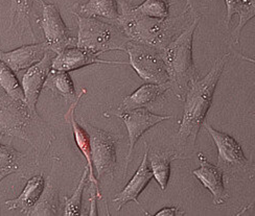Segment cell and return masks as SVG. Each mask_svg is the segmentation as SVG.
<instances>
[{
	"label": "cell",
	"instance_id": "obj_4",
	"mask_svg": "<svg viewBox=\"0 0 255 216\" xmlns=\"http://www.w3.org/2000/svg\"><path fill=\"white\" fill-rule=\"evenodd\" d=\"M78 18L79 34L76 46L89 50L95 55L120 50L126 51L131 40L124 31L112 22H104L98 18H87L73 14Z\"/></svg>",
	"mask_w": 255,
	"mask_h": 216
},
{
	"label": "cell",
	"instance_id": "obj_10",
	"mask_svg": "<svg viewBox=\"0 0 255 216\" xmlns=\"http://www.w3.org/2000/svg\"><path fill=\"white\" fill-rule=\"evenodd\" d=\"M113 116L120 117L125 122L128 135H129V150H128V155L126 157V164L124 171V177L126 178L127 170L131 162V157L133 155V150L136 142L146 131H148V129L159 123H161L164 120L171 119L173 116L156 115L148 109H145V108L119 112L115 113Z\"/></svg>",
	"mask_w": 255,
	"mask_h": 216
},
{
	"label": "cell",
	"instance_id": "obj_30",
	"mask_svg": "<svg viewBox=\"0 0 255 216\" xmlns=\"http://www.w3.org/2000/svg\"><path fill=\"white\" fill-rule=\"evenodd\" d=\"M200 5H201V0H186L185 9L189 10L191 15H194L195 17H199Z\"/></svg>",
	"mask_w": 255,
	"mask_h": 216
},
{
	"label": "cell",
	"instance_id": "obj_18",
	"mask_svg": "<svg viewBox=\"0 0 255 216\" xmlns=\"http://www.w3.org/2000/svg\"><path fill=\"white\" fill-rule=\"evenodd\" d=\"M45 187V181L43 176H36L30 178L20 196L14 200H9L4 203L7 210L18 209L22 214L27 215L39 202Z\"/></svg>",
	"mask_w": 255,
	"mask_h": 216
},
{
	"label": "cell",
	"instance_id": "obj_11",
	"mask_svg": "<svg viewBox=\"0 0 255 216\" xmlns=\"http://www.w3.org/2000/svg\"><path fill=\"white\" fill-rule=\"evenodd\" d=\"M54 55L55 53L49 50L40 62L26 69L22 78V82H21L25 97V104L30 112L35 115H38L36 109L37 102L51 70V63L52 59H54Z\"/></svg>",
	"mask_w": 255,
	"mask_h": 216
},
{
	"label": "cell",
	"instance_id": "obj_12",
	"mask_svg": "<svg viewBox=\"0 0 255 216\" xmlns=\"http://www.w3.org/2000/svg\"><path fill=\"white\" fill-rule=\"evenodd\" d=\"M172 88L173 87L171 83H166V84L146 83L145 85H142L141 87L138 88L136 91H134L131 95L125 97L122 104L118 108L105 112L104 116L111 117L115 113L128 111V110L140 109V108H145V109L150 110L152 107L157 105L159 102L163 101L164 93Z\"/></svg>",
	"mask_w": 255,
	"mask_h": 216
},
{
	"label": "cell",
	"instance_id": "obj_3",
	"mask_svg": "<svg viewBox=\"0 0 255 216\" xmlns=\"http://www.w3.org/2000/svg\"><path fill=\"white\" fill-rule=\"evenodd\" d=\"M200 20L201 16L195 17L193 22L183 29L181 34L161 49V57L169 82L172 87L177 88L179 99L185 95L189 85L198 79L193 60V41Z\"/></svg>",
	"mask_w": 255,
	"mask_h": 216
},
{
	"label": "cell",
	"instance_id": "obj_23",
	"mask_svg": "<svg viewBox=\"0 0 255 216\" xmlns=\"http://www.w3.org/2000/svg\"><path fill=\"white\" fill-rule=\"evenodd\" d=\"M44 88L50 89L54 93L59 94L71 103L78 96L76 93V86H74L69 72L66 71L51 69L44 84Z\"/></svg>",
	"mask_w": 255,
	"mask_h": 216
},
{
	"label": "cell",
	"instance_id": "obj_8",
	"mask_svg": "<svg viewBox=\"0 0 255 216\" xmlns=\"http://www.w3.org/2000/svg\"><path fill=\"white\" fill-rule=\"evenodd\" d=\"M42 6V15L37 19V23L43 30L45 42L50 51L57 55L63 49L76 46L77 40L71 36L70 29L64 22L58 7L40 0Z\"/></svg>",
	"mask_w": 255,
	"mask_h": 216
},
{
	"label": "cell",
	"instance_id": "obj_27",
	"mask_svg": "<svg viewBox=\"0 0 255 216\" xmlns=\"http://www.w3.org/2000/svg\"><path fill=\"white\" fill-rule=\"evenodd\" d=\"M169 7L171 3L168 0H145L141 4L133 6L137 14L160 20L169 17Z\"/></svg>",
	"mask_w": 255,
	"mask_h": 216
},
{
	"label": "cell",
	"instance_id": "obj_6",
	"mask_svg": "<svg viewBox=\"0 0 255 216\" xmlns=\"http://www.w3.org/2000/svg\"><path fill=\"white\" fill-rule=\"evenodd\" d=\"M125 52L129 55V64L132 68L144 82L150 84L171 83L161 57V49L130 41Z\"/></svg>",
	"mask_w": 255,
	"mask_h": 216
},
{
	"label": "cell",
	"instance_id": "obj_21",
	"mask_svg": "<svg viewBox=\"0 0 255 216\" xmlns=\"http://www.w3.org/2000/svg\"><path fill=\"white\" fill-rule=\"evenodd\" d=\"M148 162L151 163V171L153 178L157 181L158 185L162 190H165L171 176V163L175 159H180L179 155L173 152H152L148 148Z\"/></svg>",
	"mask_w": 255,
	"mask_h": 216
},
{
	"label": "cell",
	"instance_id": "obj_17",
	"mask_svg": "<svg viewBox=\"0 0 255 216\" xmlns=\"http://www.w3.org/2000/svg\"><path fill=\"white\" fill-rule=\"evenodd\" d=\"M145 152L142 157L141 163L139 167L137 168L135 175L132 177V179L129 181V183L126 185V187L116 196L112 202L116 204V210L121 211L126 204L129 202H135L137 205H141L138 202V197L139 194L144 190V188L147 186L148 183L153 179V174L151 171L150 166H148V145L145 142Z\"/></svg>",
	"mask_w": 255,
	"mask_h": 216
},
{
	"label": "cell",
	"instance_id": "obj_5",
	"mask_svg": "<svg viewBox=\"0 0 255 216\" xmlns=\"http://www.w3.org/2000/svg\"><path fill=\"white\" fill-rule=\"evenodd\" d=\"M38 122L39 115L31 113L24 102L10 99L0 89V138L16 137L34 144L31 127Z\"/></svg>",
	"mask_w": 255,
	"mask_h": 216
},
{
	"label": "cell",
	"instance_id": "obj_9",
	"mask_svg": "<svg viewBox=\"0 0 255 216\" xmlns=\"http://www.w3.org/2000/svg\"><path fill=\"white\" fill-rule=\"evenodd\" d=\"M204 128L214 139L218 148V166L224 174L232 177L248 165V160L244 154L243 147L232 136L217 131L207 120L203 122Z\"/></svg>",
	"mask_w": 255,
	"mask_h": 216
},
{
	"label": "cell",
	"instance_id": "obj_26",
	"mask_svg": "<svg viewBox=\"0 0 255 216\" xmlns=\"http://www.w3.org/2000/svg\"><path fill=\"white\" fill-rule=\"evenodd\" d=\"M89 175V168L86 165L84 167V171L82 178L80 180V183L78 187L74 190L73 194L70 198L64 197V216H80L81 213V207H82V197L85 185Z\"/></svg>",
	"mask_w": 255,
	"mask_h": 216
},
{
	"label": "cell",
	"instance_id": "obj_2",
	"mask_svg": "<svg viewBox=\"0 0 255 216\" xmlns=\"http://www.w3.org/2000/svg\"><path fill=\"white\" fill-rule=\"evenodd\" d=\"M121 4V12L114 24L118 25L131 41L162 49L171 42L178 31L179 21L188 10L174 18L164 20L154 19L137 14L131 3L126 0H118Z\"/></svg>",
	"mask_w": 255,
	"mask_h": 216
},
{
	"label": "cell",
	"instance_id": "obj_25",
	"mask_svg": "<svg viewBox=\"0 0 255 216\" xmlns=\"http://www.w3.org/2000/svg\"><path fill=\"white\" fill-rule=\"evenodd\" d=\"M59 206V197L57 189L50 185V183L45 185L43 193L36 204V206L31 209L27 215H57V209Z\"/></svg>",
	"mask_w": 255,
	"mask_h": 216
},
{
	"label": "cell",
	"instance_id": "obj_24",
	"mask_svg": "<svg viewBox=\"0 0 255 216\" xmlns=\"http://www.w3.org/2000/svg\"><path fill=\"white\" fill-rule=\"evenodd\" d=\"M0 89L10 99L25 103L22 86L19 83L16 73L0 61Z\"/></svg>",
	"mask_w": 255,
	"mask_h": 216
},
{
	"label": "cell",
	"instance_id": "obj_20",
	"mask_svg": "<svg viewBox=\"0 0 255 216\" xmlns=\"http://www.w3.org/2000/svg\"><path fill=\"white\" fill-rule=\"evenodd\" d=\"M10 29L22 39L23 36L29 35L35 39L33 28L30 25V13L35 0H10Z\"/></svg>",
	"mask_w": 255,
	"mask_h": 216
},
{
	"label": "cell",
	"instance_id": "obj_28",
	"mask_svg": "<svg viewBox=\"0 0 255 216\" xmlns=\"http://www.w3.org/2000/svg\"><path fill=\"white\" fill-rule=\"evenodd\" d=\"M240 16L239 24L233 30V40L236 43H240V37H241V31L243 27L247 24L249 20H251L255 15V0H242L241 7L238 12Z\"/></svg>",
	"mask_w": 255,
	"mask_h": 216
},
{
	"label": "cell",
	"instance_id": "obj_16",
	"mask_svg": "<svg viewBox=\"0 0 255 216\" xmlns=\"http://www.w3.org/2000/svg\"><path fill=\"white\" fill-rule=\"evenodd\" d=\"M48 51V45L44 41L43 43L23 45L10 51H0V61L18 74L40 62Z\"/></svg>",
	"mask_w": 255,
	"mask_h": 216
},
{
	"label": "cell",
	"instance_id": "obj_31",
	"mask_svg": "<svg viewBox=\"0 0 255 216\" xmlns=\"http://www.w3.org/2000/svg\"><path fill=\"white\" fill-rule=\"evenodd\" d=\"M185 213L183 211H180L176 207L171 208H163L159 212L155 214V216H177V215H184Z\"/></svg>",
	"mask_w": 255,
	"mask_h": 216
},
{
	"label": "cell",
	"instance_id": "obj_22",
	"mask_svg": "<svg viewBox=\"0 0 255 216\" xmlns=\"http://www.w3.org/2000/svg\"><path fill=\"white\" fill-rule=\"evenodd\" d=\"M25 160V155L10 144L0 143V182L10 175H21Z\"/></svg>",
	"mask_w": 255,
	"mask_h": 216
},
{
	"label": "cell",
	"instance_id": "obj_29",
	"mask_svg": "<svg viewBox=\"0 0 255 216\" xmlns=\"http://www.w3.org/2000/svg\"><path fill=\"white\" fill-rule=\"evenodd\" d=\"M225 4H226V9H227L225 25L227 27H229L232 17L236 14H238V12H239V9L242 4V0H225Z\"/></svg>",
	"mask_w": 255,
	"mask_h": 216
},
{
	"label": "cell",
	"instance_id": "obj_14",
	"mask_svg": "<svg viewBox=\"0 0 255 216\" xmlns=\"http://www.w3.org/2000/svg\"><path fill=\"white\" fill-rule=\"evenodd\" d=\"M93 64L107 65H128L129 63L121 61H106L99 58L95 53L82 49L77 46H70L63 49L52 59L51 69L70 72Z\"/></svg>",
	"mask_w": 255,
	"mask_h": 216
},
{
	"label": "cell",
	"instance_id": "obj_19",
	"mask_svg": "<svg viewBox=\"0 0 255 216\" xmlns=\"http://www.w3.org/2000/svg\"><path fill=\"white\" fill-rule=\"evenodd\" d=\"M73 8V14L87 18H103L112 23L118 20L120 15L118 0H89L84 4H76Z\"/></svg>",
	"mask_w": 255,
	"mask_h": 216
},
{
	"label": "cell",
	"instance_id": "obj_13",
	"mask_svg": "<svg viewBox=\"0 0 255 216\" xmlns=\"http://www.w3.org/2000/svg\"><path fill=\"white\" fill-rule=\"evenodd\" d=\"M200 167L191 171L212 196V203L216 206L225 204L229 199V194L224 185V172L218 165L211 164L207 158L202 154H198Z\"/></svg>",
	"mask_w": 255,
	"mask_h": 216
},
{
	"label": "cell",
	"instance_id": "obj_1",
	"mask_svg": "<svg viewBox=\"0 0 255 216\" xmlns=\"http://www.w3.org/2000/svg\"><path fill=\"white\" fill-rule=\"evenodd\" d=\"M230 53L216 61L210 71L203 79L196 80L185 92L183 115L177 133V153L180 159H185L184 153L195 148L197 136L206 120L215 91Z\"/></svg>",
	"mask_w": 255,
	"mask_h": 216
},
{
	"label": "cell",
	"instance_id": "obj_7",
	"mask_svg": "<svg viewBox=\"0 0 255 216\" xmlns=\"http://www.w3.org/2000/svg\"><path fill=\"white\" fill-rule=\"evenodd\" d=\"M86 129L90 138L91 157L93 170L97 172L95 178L99 180L110 177L113 179L116 168V141H119L112 134L103 131L92 124L82 120L81 124Z\"/></svg>",
	"mask_w": 255,
	"mask_h": 216
},
{
	"label": "cell",
	"instance_id": "obj_15",
	"mask_svg": "<svg viewBox=\"0 0 255 216\" xmlns=\"http://www.w3.org/2000/svg\"><path fill=\"white\" fill-rule=\"evenodd\" d=\"M86 93V89H82L81 92L78 94L77 99L74 100L69 107V109L65 115V120L67 123H69L72 127V132L74 136V140H76V143L81 150L82 155L85 157L87 161V166L89 168V175H88V180L90 183V187L94 188V190L97 191L98 198L99 200H102V193H101V188L98 179L94 176V170H93V165H92V157H91V147H90V138L87 133L86 129H85L81 124H79L76 120V117H74V113H76V109L79 105V102L81 100V97Z\"/></svg>",
	"mask_w": 255,
	"mask_h": 216
}]
</instances>
